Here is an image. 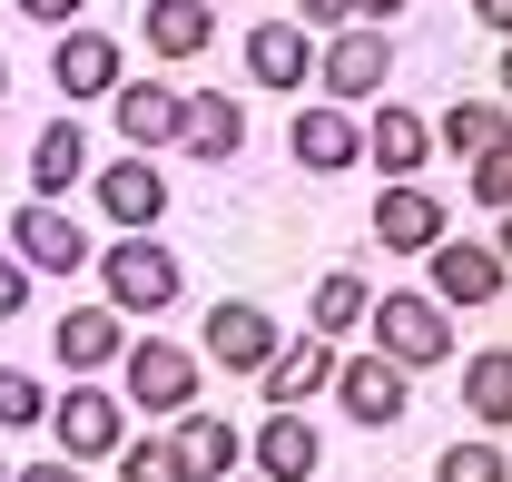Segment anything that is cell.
<instances>
[{"mask_svg": "<svg viewBox=\"0 0 512 482\" xmlns=\"http://www.w3.org/2000/svg\"><path fill=\"white\" fill-rule=\"evenodd\" d=\"M99 256V296L119 305V315H168L178 305V286H188V266H178V246H158L148 227L119 246H89Z\"/></svg>", "mask_w": 512, "mask_h": 482, "instance_id": "obj_1", "label": "cell"}, {"mask_svg": "<svg viewBox=\"0 0 512 482\" xmlns=\"http://www.w3.org/2000/svg\"><path fill=\"white\" fill-rule=\"evenodd\" d=\"M197 345H178V335H128V355H119V404L128 414H188L197 404Z\"/></svg>", "mask_w": 512, "mask_h": 482, "instance_id": "obj_2", "label": "cell"}, {"mask_svg": "<svg viewBox=\"0 0 512 482\" xmlns=\"http://www.w3.org/2000/svg\"><path fill=\"white\" fill-rule=\"evenodd\" d=\"M365 325H375V355L384 364H404V374H424V364H444L453 355V305H434V296H375L365 305Z\"/></svg>", "mask_w": 512, "mask_h": 482, "instance_id": "obj_3", "label": "cell"}, {"mask_svg": "<svg viewBox=\"0 0 512 482\" xmlns=\"http://www.w3.org/2000/svg\"><path fill=\"white\" fill-rule=\"evenodd\" d=\"M50 433H60V453H69V463H109V453L128 443V404L109 394V384H99V374H79L60 404H50Z\"/></svg>", "mask_w": 512, "mask_h": 482, "instance_id": "obj_4", "label": "cell"}, {"mask_svg": "<svg viewBox=\"0 0 512 482\" xmlns=\"http://www.w3.org/2000/svg\"><path fill=\"white\" fill-rule=\"evenodd\" d=\"M89 246H99V237L69 217L60 197H30V207L10 217V256H20L30 276H79V266H89Z\"/></svg>", "mask_w": 512, "mask_h": 482, "instance_id": "obj_5", "label": "cell"}, {"mask_svg": "<svg viewBox=\"0 0 512 482\" xmlns=\"http://www.w3.org/2000/svg\"><path fill=\"white\" fill-rule=\"evenodd\" d=\"M384 79H394V40H384L375 20H345V30H325V50H316V89H335V99H375Z\"/></svg>", "mask_w": 512, "mask_h": 482, "instance_id": "obj_6", "label": "cell"}, {"mask_svg": "<svg viewBox=\"0 0 512 482\" xmlns=\"http://www.w3.org/2000/svg\"><path fill=\"white\" fill-rule=\"evenodd\" d=\"M335 404H345V423H365V433H384V423L414 404V374L404 364H384V355H335Z\"/></svg>", "mask_w": 512, "mask_h": 482, "instance_id": "obj_7", "label": "cell"}, {"mask_svg": "<svg viewBox=\"0 0 512 482\" xmlns=\"http://www.w3.org/2000/svg\"><path fill=\"white\" fill-rule=\"evenodd\" d=\"M286 158L316 168V178H345V168H365V128L345 119V99H316V109L286 119Z\"/></svg>", "mask_w": 512, "mask_h": 482, "instance_id": "obj_8", "label": "cell"}, {"mask_svg": "<svg viewBox=\"0 0 512 482\" xmlns=\"http://www.w3.org/2000/svg\"><path fill=\"white\" fill-rule=\"evenodd\" d=\"M89 187H99V217H109L119 237H138V227H158V217H168V168H148L138 148L109 158V168H89Z\"/></svg>", "mask_w": 512, "mask_h": 482, "instance_id": "obj_9", "label": "cell"}, {"mask_svg": "<svg viewBox=\"0 0 512 482\" xmlns=\"http://www.w3.org/2000/svg\"><path fill=\"white\" fill-rule=\"evenodd\" d=\"M286 345V325L266 315V305L247 296H227V305H207V345H197V364H227V374H256V364Z\"/></svg>", "mask_w": 512, "mask_h": 482, "instance_id": "obj_10", "label": "cell"}, {"mask_svg": "<svg viewBox=\"0 0 512 482\" xmlns=\"http://www.w3.org/2000/svg\"><path fill=\"white\" fill-rule=\"evenodd\" d=\"M50 79H60V99L69 109H89V99H109L128 69H119V40L109 30H89V20H69L60 30V50H50Z\"/></svg>", "mask_w": 512, "mask_h": 482, "instance_id": "obj_11", "label": "cell"}, {"mask_svg": "<svg viewBox=\"0 0 512 482\" xmlns=\"http://www.w3.org/2000/svg\"><path fill=\"white\" fill-rule=\"evenodd\" d=\"M168 453H178L188 482H227L237 463H247V433H237L227 414H207V404H188V414H168Z\"/></svg>", "mask_w": 512, "mask_h": 482, "instance_id": "obj_12", "label": "cell"}, {"mask_svg": "<svg viewBox=\"0 0 512 482\" xmlns=\"http://www.w3.org/2000/svg\"><path fill=\"white\" fill-rule=\"evenodd\" d=\"M247 148V109L227 99V89H188V109H178V158L188 168H227Z\"/></svg>", "mask_w": 512, "mask_h": 482, "instance_id": "obj_13", "label": "cell"}, {"mask_svg": "<svg viewBox=\"0 0 512 482\" xmlns=\"http://www.w3.org/2000/svg\"><path fill=\"white\" fill-rule=\"evenodd\" d=\"M424 256H434V305H503V286H512L503 246H453V237H434Z\"/></svg>", "mask_w": 512, "mask_h": 482, "instance_id": "obj_14", "label": "cell"}, {"mask_svg": "<svg viewBox=\"0 0 512 482\" xmlns=\"http://www.w3.org/2000/svg\"><path fill=\"white\" fill-rule=\"evenodd\" d=\"M178 109H188V89H168V79H119L109 89V119L119 138L148 158V148H178Z\"/></svg>", "mask_w": 512, "mask_h": 482, "instance_id": "obj_15", "label": "cell"}, {"mask_svg": "<svg viewBox=\"0 0 512 482\" xmlns=\"http://www.w3.org/2000/svg\"><path fill=\"white\" fill-rule=\"evenodd\" d=\"M365 168H384V187L424 178V168H434V119H414L404 99H384L375 119H365Z\"/></svg>", "mask_w": 512, "mask_h": 482, "instance_id": "obj_16", "label": "cell"}, {"mask_svg": "<svg viewBox=\"0 0 512 482\" xmlns=\"http://www.w3.org/2000/svg\"><path fill=\"white\" fill-rule=\"evenodd\" d=\"M444 237V197L424 178H394L375 197V246H394V256H424V246Z\"/></svg>", "mask_w": 512, "mask_h": 482, "instance_id": "obj_17", "label": "cell"}, {"mask_svg": "<svg viewBox=\"0 0 512 482\" xmlns=\"http://www.w3.org/2000/svg\"><path fill=\"white\" fill-rule=\"evenodd\" d=\"M50 345H60L69 374H109V364L128 355V315L119 305H69L60 325H50Z\"/></svg>", "mask_w": 512, "mask_h": 482, "instance_id": "obj_18", "label": "cell"}, {"mask_svg": "<svg viewBox=\"0 0 512 482\" xmlns=\"http://www.w3.org/2000/svg\"><path fill=\"white\" fill-rule=\"evenodd\" d=\"M247 79H256V89H306V79H316L306 20H256V30H247Z\"/></svg>", "mask_w": 512, "mask_h": 482, "instance_id": "obj_19", "label": "cell"}, {"mask_svg": "<svg viewBox=\"0 0 512 482\" xmlns=\"http://www.w3.org/2000/svg\"><path fill=\"white\" fill-rule=\"evenodd\" d=\"M325 463V443H316V423L296 414V404H276V414L256 423V482H306Z\"/></svg>", "mask_w": 512, "mask_h": 482, "instance_id": "obj_20", "label": "cell"}, {"mask_svg": "<svg viewBox=\"0 0 512 482\" xmlns=\"http://www.w3.org/2000/svg\"><path fill=\"white\" fill-rule=\"evenodd\" d=\"M138 40H148L158 60H207V50H217V10H207V0H148V10H138Z\"/></svg>", "mask_w": 512, "mask_h": 482, "instance_id": "obj_21", "label": "cell"}, {"mask_svg": "<svg viewBox=\"0 0 512 482\" xmlns=\"http://www.w3.org/2000/svg\"><path fill=\"white\" fill-rule=\"evenodd\" d=\"M89 128L79 119H50L40 138H30V197H69V187H89Z\"/></svg>", "mask_w": 512, "mask_h": 482, "instance_id": "obj_22", "label": "cell"}, {"mask_svg": "<svg viewBox=\"0 0 512 482\" xmlns=\"http://www.w3.org/2000/svg\"><path fill=\"white\" fill-rule=\"evenodd\" d=\"M256 374H266V404H316L325 374H335V345H325V335H306V345H276Z\"/></svg>", "mask_w": 512, "mask_h": 482, "instance_id": "obj_23", "label": "cell"}, {"mask_svg": "<svg viewBox=\"0 0 512 482\" xmlns=\"http://www.w3.org/2000/svg\"><path fill=\"white\" fill-rule=\"evenodd\" d=\"M463 414L493 423V433L512 423V355H503V345H483V355L463 364Z\"/></svg>", "mask_w": 512, "mask_h": 482, "instance_id": "obj_24", "label": "cell"}, {"mask_svg": "<svg viewBox=\"0 0 512 482\" xmlns=\"http://www.w3.org/2000/svg\"><path fill=\"white\" fill-rule=\"evenodd\" d=\"M365 305H375V286H365L355 266H335V276H316V335L335 345L345 325H365Z\"/></svg>", "mask_w": 512, "mask_h": 482, "instance_id": "obj_25", "label": "cell"}, {"mask_svg": "<svg viewBox=\"0 0 512 482\" xmlns=\"http://www.w3.org/2000/svg\"><path fill=\"white\" fill-rule=\"evenodd\" d=\"M493 138H503V99H453L444 128H434V148H463V158L493 148Z\"/></svg>", "mask_w": 512, "mask_h": 482, "instance_id": "obj_26", "label": "cell"}, {"mask_svg": "<svg viewBox=\"0 0 512 482\" xmlns=\"http://www.w3.org/2000/svg\"><path fill=\"white\" fill-rule=\"evenodd\" d=\"M30 423H50L40 374H30V364H0V433H30Z\"/></svg>", "mask_w": 512, "mask_h": 482, "instance_id": "obj_27", "label": "cell"}, {"mask_svg": "<svg viewBox=\"0 0 512 482\" xmlns=\"http://www.w3.org/2000/svg\"><path fill=\"white\" fill-rule=\"evenodd\" d=\"M109 463H119V482H188V473H178V453H168V433H128Z\"/></svg>", "mask_w": 512, "mask_h": 482, "instance_id": "obj_28", "label": "cell"}, {"mask_svg": "<svg viewBox=\"0 0 512 482\" xmlns=\"http://www.w3.org/2000/svg\"><path fill=\"white\" fill-rule=\"evenodd\" d=\"M463 168H473V207H493V217H503L512 207V138H493V148H473V158H463Z\"/></svg>", "mask_w": 512, "mask_h": 482, "instance_id": "obj_29", "label": "cell"}, {"mask_svg": "<svg viewBox=\"0 0 512 482\" xmlns=\"http://www.w3.org/2000/svg\"><path fill=\"white\" fill-rule=\"evenodd\" d=\"M434 482H512V463H503V433H493V443H453L444 463H434Z\"/></svg>", "mask_w": 512, "mask_h": 482, "instance_id": "obj_30", "label": "cell"}, {"mask_svg": "<svg viewBox=\"0 0 512 482\" xmlns=\"http://www.w3.org/2000/svg\"><path fill=\"white\" fill-rule=\"evenodd\" d=\"M20 305H30V266H20V256H10V246H0V325H10V315H20Z\"/></svg>", "mask_w": 512, "mask_h": 482, "instance_id": "obj_31", "label": "cell"}, {"mask_svg": "<svg viewBox=\"0 0 512 482\" xmlns=\"http://www.w3.org/2000/svg\"><path fill=\"white\" fill-rule=\"evenodd\" d=\"M79 10H89V0H20V20H40V30H69Z\"/></svg>", "mask_w": 512, "mask_h": 482, "instance_id": "obj_32", "label": "cell"}, {"mask_svg": "<svg viewBox=\"0 0 512 482\" xmlns=\"http://www.w3.org/2000/svg\"><path fill=\"white\" fill-rule=\"evenodd\" d=\"M10 482H79V463H69V453H60V463H20Z\"/></svg>", "mask_w": 512, "mask_h": 482, "instance_id": "obj_33", "label": "cell"}, {"mask_svg": "<svg viewBox=\"0 0 512 482\" xmlns=\"http://www.w3.org/2000/svg\"><path fill=\"white\" fill-rule=\"evenodd\" d=\"M296 20H316V30H345V0H296Z\"/></svg>", "mask_w": 512, "mask_h": 482, "instance_id": "obj_34", "label": "cell"}, {"mask_svg": "<svg viewBox=\"0 0 512 482\" xmlns=\"http://www.w3.org/2000/svg\"><path fill=\"white\" fill-rule=\"evenodd\" d=\"M394 10H414V0H345V20H375V30L394 20Z\"/></svg>", "mask_w": 512, "mask_h": 482, "instance_id": "obj_35", "label": "cell"}, {"mask_svg": "<svg viewBox=\"0 0 512 482\" xmlns=\"http://www.w3.org/2000/svg\"><path fill=\"white\" fill-rule=\"evenodd\" d=\"M473 20H483V30L503 40V30H512V0H473Z\"/></svg>", "mask_w": 512, "mask_h": 482, "instance_id": "obj_36", "label": "cell"}, {"mask_svg": "<svg viewBox=\"0 0 512 482\" xmlns=\"http://www.w3.org/2000/svg\"><path fill=\"white\" fill-rule=\"evenodd\" d=\"M0 89H10V60H0Z\"/></svg>", "mask_w": 512, "mask_h": 482, "instance_id": "obj_37", "label": "cell"}, {"mask_svg": "<svg viewBox=\"0 0 512 482\" xmlns=\"http://www.w3.org/2000/svg\"><path fill=\"white\" fill-rule=\"evenodd\" d=\"M0 482H10V463H0Z\"/></svg>", "mask_w": 512, "mask_h": 482, "instance_id": "obj_38", "label": "cell"}, {"mask_svg": "<svg viewBox=\"0 0 512 482\" xmlns=\"http://www.w3.org/2000/svg\"><path fill=\"white\" fill-rule=\"evenodd\" d=\"M227 482H237V473H227Z\"/></svg>", "mask_w": 512, "mask_h": 482, "instance_id": "obj_39", "label": "cell"}]
</instances>
